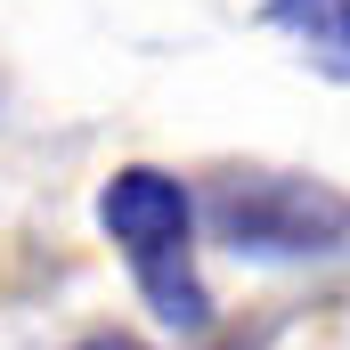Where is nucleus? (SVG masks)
Here are the masks:
<instances>
[{"label": "nucleus", "instance_id": "nucleus-4", "mask_svg": "<svg viewBox=\"0 0 350 350\" xmlns=\"http://www.w3.org/2000/svg\"><path fill=\"white\" fill-rule=\"evenodd\" d=\"M74 350H155V342H139V334H122V326H106V334H90V342H74Z\"/></svg>", "mask_w": 350, "mask_h": 350}, {"label": "nucleus", "instance_id": "nucleus-2", "mask_svg": "<svg viewBox=\"0 0 350 350\" xmlns=\"http://www.w3.org/2000/svg\"><path fill=\"white\" fill-rule=\"evenodd\" d=\"M204 220L237 261H342L350 253V196L310 172H220L204 187Z\"/></svg>", "mask_w": 350, "mask_h": 350}, {"label": "nucleus", "instance_id": "nucleus-1", "mask_svg": "<svg viewBox=\"0 0 350 350\" xmlns=\"http://www.w3.org/2000/svg\"><path fill=\"white\" fill-rule=\"evenodd\" d=\"M98 228L114 237L131 285L147 293V310L163 326H179V334L212 326V285L196 269V196H187V179L155 172V163H122L98 187Z\"/></svg>", "mask_w": 350, "mask_h": 350}, {"label": "nucleus", "instance_id": "nucleus-3", "mask_svg": "<svg viewBox=\"0 0 350 350\" xmlns=\"http://www.w3.org/2000/svg\"><path fill=\"white\" fill-rule=\"evenodd\" d=\"M269 33H293L334 82H350V0H261Z\"/></svg>", "mask_w": 350, "mask_h": 350}]
</instances>
